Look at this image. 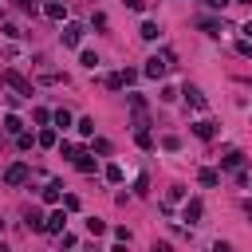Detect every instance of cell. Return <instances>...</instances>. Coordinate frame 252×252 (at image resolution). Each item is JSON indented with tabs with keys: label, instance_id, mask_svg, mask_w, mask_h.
I'll use <instances>...</instances> for the list:
<instances>
[{
	"label": "cell",
	"instance_id": "cell-32",
	"mask_svg": "<svg viewBox=\"0 0 252 252\" xmlns=\"http://www.w3.org/2000/svg\"><path fill=\"white\" fill-rule=\"evenodd\" d=\"M0 32H4V35H8V39H20V35H24V32H20V28H16V24H4V28H0Z\"/></svg>",
	"mask_w": 252,
	"mask_h": 252
},
{
	"label": "cell",
	"instance_id": "cell-29",
	"mask_svg": "<svg viewBox=\"0 0 252 252\" xmlns=\"http://www.w3.org/2000/svg\"><path fill=\"white\" fill-rule=\"evenodd\" d=\"M181 197H185V189H181V185H173V189H169V197H165V205H161V209H169V205H173V201H181Z\"/></svg>",
	"mask_w": 252,
	"mask_h": 252
},
{
	"label": "cell",
	"instance_id": "cell-9",
	"mask_svg": "<svg viewBox=\"0 0 252 252\" xmlns=\"http://www.w3.org/2000/svg\"><path fill=\"white\" fill-rule=\"evenodd\" d=\"M201 217H205V205L193 197V201H185V209H181V220H189V224H201Z\"/></svg>",
	"mask_w": 252,
	"mask_h": 252
},
{
	"label": "cell",
	"instance_id": "cell-38",
	"mask_svg": "<svg viewBox=\"0 0 252 252\" xmlns=\"http://www.w3.org/2000/svg\"><path fill=\"white\" fill-rule=\"evenodd\" d=\"M236 4H248V8H252V0H236Z\"/></svg>",
	"mask_w": 252,
	"mask_h": 252
},
{
	"label": "cell",
	"instance_id": "cell-21",
	"mask_svg": "<svg viewBox=\"0 0 252 252\" xmlns=\"http://www.w3.org/2000/svg\"><path fill=\"white\" fill-rule=\"evenodd\" d=\"M43 220L47 217H39V209H28V228L32 232H43Z\"/></svg>",
	"mask_w": 252,
	"mask_h": 252
},
{
	"label": "cell",
	"instance_id": "cell-25",
	"mask_svg": "<svg viewBox=\"0 0 252 252\" xmlns=\"http://www.w3.org/2000/svg\"><path fill=\"white\" fill-rule=\"evenodd\" d=\"M16 146H20V150H32V146H39V142H35L28 130H20V134H16Z\"/></svg>",
	"mask_w": 252,
	"mask_h": 252
},
{
	"label": "cell",
	"instance_id": "cell-3",
	"mask_svg": "<svg viewBox=\"0 0 252 252\" xmlns=\"http://www.w3.org/2000/svg\"><path fill=\"white\" fill-rule=\"evenodd\" d=\"M28 177H32V165H28V161H12V165L4 169V185H12V189L24 185Z\"/></svg>",
	"mask_w": 252,
	"mask_h": 252
},
{
	"label": "cell",
	"instance_id": "cell-30",
	"mask_svg": "<svg viewBox=\"0 0 252 252\" xmlns=\"http://www.w3.org/2000/svg\"><path fill=\"white\" fill-rule=\"evenodd\" d=\"M63 209H67V213H79V197H75V193H63Z\"/></svg>",
	"mask_w": 252,
	"mask_h": 252
},
{
	"label": "cell",
	"instance_id": "cell-8",
	"mask_svg": "<svg viewBox=\"0 0 252 252\" xmlns=\"http://www.w3.org/2000/svg\"><path fill=\"white\" fill-rule=\"evenodd\" d=\"M39 197H43V205H59L63 201V181H47L39 189Z\"/></svg>",
	"mask_w": 252,
	"mask_h": 252
},
{
	"label": "cell",
	"instance_id": "cell-36",
	"mask_svg": "<svg viewBox=\"0 0 252 252\" xmlns=\"http://www.w3.org/2000/svg\"><path fill=\"white\" fill-rule=\"evenodd\" d=\"M126 8H130V12H142V8H146V0H126Z\"/></svg>",
	"mask_w": 252,
	"mask_h": 252
},
{
	"label": "cell",
	"instance_id": "cell-15",
	"mask_svg": "<svg viewBox=\"0 0 252 252\" xmlns=\"http://www.w3.org/2000/svg\"><path fill=\"white\" fill-rule=\"evenodd\" d=\"M197 181H201V185H209V189H213V185H220V169H209V165H205V169H201V173H197Z\"/></svg>",
	"mask_w": 252,
	"mask_h": 252
},
{
	"label": "cell",
	"instance_id": "cell-7",
	"mask_svg": "<svg viewBox=\"0 0 252 252\" xmlns=\"http://www.w3.org/2000/svg\"><path fill=\"white\" fill-rule=\"evenodd\" d=\"M71 161H75V169H79V173H94V150H75V158H71Z\"/></svg>",
	"mask_w": 252,
	"mask_h": 252
},
{
	"label": "cell",
	"instance_id": "cell-19",
	"mask_svg": "<svg viewBox=\"0 0 252 252\" xmlns=\"http://www.w3.org/2000/svg\"><path fill=\"white\" fill-rule=\"evenodd\" d=\"M134 142H138L142 150H154V138H150V130H146V126H138V130H134Z\"/></svg>",
	"mask_w": 252,
	"mask_h": 252
},
{
	"label": "cell",
	"instance_id": "cell-34",
	"mask_svg": "<svg viewBox=\"0 0 252 252\" xmlns=\"http://www.w3.org/2000/svg\"><path fill=\"white\" fill-rule=\"evenodd\" d=\"M146 189H150V177H146V173H142V177H138V181H134V193H146Z\"/></svg>",
	"mask_w": 252,
	"mask_h": 252
},
{
	"label": "cell",
	"instance_id": "cell-35",
	"mask_svg": "<svg viewBox=\"0 0 252 252\" xmlns=\"http://www.w3.org/2000/svg\"><path fill=\"white\" fill-rule=\"evenodd\" d=\"M205 4H209V8H213V12H220V8H228V4H232V0H205Z\"/></svg>",
	"mask_w": 252,
	"mask_h": 252
},
{
	"label": "cell",
	"instance_id": "cell-1",
	"mask_svg": "<svg viewBox=\"0 0 252 252\" xmlns=\"http://www.w3.org/2000/svg\"><path fill=\"white\" fill-rule=\"evenodd\" d=\"M0 79H4V83H8V87H12L16 94H24V98H32V94H35V87H32V79H24V75H20V71H12V67H8V71H4Z\"/></svg>",
	"mask_w": 252,
	"mask_h": 252
},
{
	"label": "cell",
	"instance_id": "cell-6",
	"mask_svg": "<svg viewBox=\"0 0 252 252\" xmlns=\"http://www.w3.org/2000/svg\"><path fill=\"white\" fill-rule=\"evenodd\" d=\"M193 134H197L201 142H213V138L220 134V126H217L213 118H201V122H193Z\"/></svg>",
	"mask_w": 252,
	"mask_h": 252
},
{
	"label": "cell",
	"instance_id": "cell-26",
	"mask_svg": "<svg viewBox=\"0 0 252 252\" xmlns=\"http://www.w3.org/2000/svg\"><path fill=\"white\" fill-rule=\"evenodd\" d=\"M161 150L177 154V150H181V138H177V134H165V138H161Z\"/></svg>",
	"mask_w": 252,
	"mask_h": 252
},
{
	"label": "cell",
	"instance_id": "cell-37",
	"mask_svg": "<svg viewBox=\"0 0 252 252\" xmlns=\"http://www.w3.org/2000/svg\"><path fill=\"white\" fill-rule=\"evenodd\" d=\"M240 32H244V39H252V20H248V24L240 28Z\"/></svg>",
	"mask_w": 252,
	"mask_h": 252
},
{
	"label": "cell",
	"instance_id": "cell-14",
	"mask_svg": "<svg viewBox=\"0 0 252 252\" xmlns=\"http://www.w3.org/2000/svg\"><path fill=\"white\" fill-rule=\"evenodd\" d=\"M35 142H39L43 150H51V146H59V130H39V134H35Z\"/></svg>",
	"mask_w": 252,
	"mask_h": 252
},
{
	"label": "cell",
	"instance_id": "cell-11",
	"mask_svg": "<svg viewBox=\"0 0 252 252\" xmlns=\"http://www.w3.org/2000/svg\"><path fill=\"white\" fill-rule=\"evenodd\" d=\"M43 16L63 24V20H67V4H63V0H47V4H43Z\"/></svg>",
	"mask_w": 252,
	"mask_h": 252
},
{
	"label": "cell",
	"instance_id": "cell-24",
	"mask_svg": "<svg viewBox=\"0 0 252 252\" xmlns=\"http://www.w3.org/2000/svg\"><path fill=\"white\" fill-rule=\"evenodd\" d=\"M75 130H79L83 138H91V134H94V118H79V122H75Z\"/></svg>",
	"mask_w": 252,
	"mask_h": 252
},
{
	"label": "cell",
	"instance_id": "cell-13",
	"mask_svg": "<svg viewBox=\"0 0 252 252\" xmlns=\"http://www.w3.org/2000/svg\"><path fill=\"white\" fill-rule=\"evenodd\" d=\"M197 24H201V32H205V35H220V28H224V24H220V20H213V16H201Z\"/></svg>",
	"mask_w": 252,
	"mask_h": 252
},
{
	"label": "cell",
	"instance_id": "cell-31",
	"mask_svg": "<svg viewBox=\"0 0 252 252\" xmlns=\"http://www.w3.org/2000/svg\"><path fill=\"white\" fill-rule=\"evenodd\" d=\"M177 94H181V91H173V87H161V94H158V98H161V102H177Z\"/></svg>",
	"mask_w": 252,
	"mask_h": 252
},
{
	"label": "cell",
	"instance_id": "cell-40",
	"mask_svg": "<svg viewBox=\"0 0 252 252\" xmlns=\"http://www.w3.org/2000/svg\"><path fill=\"white\" fill-rule=\"evenodd\" d=\"M0 232H4V220H0Z\"/></svg>",
	"mask_w": 252,
	"mask_h": 252
},
{
	"label": "cell",
	"instance_id": "cell-33",
	"mask_svg": "<svg viewBox=\"0 0 252 252\" xmlns=\"http://www.w3.org/2000/svg\"><path fill=\"white\" fill-rule=\"evenodd\" d=\"M91 150H94V154H110V142H106V138H94V146H91Z\"/></svg>",
	"mask_w": 252,
	"mask_h": 252
},
{
	"label": "cell",
	"instance_id": "cell-20",
	"mask_svg": "<svg viewBox=\"0 0 252 252\" xmlns=\"http://www.w3.org/2000/svg\"><path fill=\"white\" fill-rule=\"evenodd\" d=\"M102 173H106V181H110V185H122V177H126V173H122V165H114V161H110Z\"/></svg>",
	"mask_w": 252,
	"mask_h": 252
},
{
	"label": "cell",
	"instance_id": "cell-17",
	"mask_svg": "<svg viewBox=\"0 0 252 252\" xmlns=\"http://www.w3.org/2000/svg\"><path fill=\"white\" fill-rule=\"evenodd\" d=\"M51 122H55V130H67V126H71V110H63V106L51 110Z\"/></svg>",
	"mask_w": 252,
	"mask_h": 252
},
{
	"label": "cell",
	"instance_id": "cell-5",
	"mask_svg": "<svg viewBox=\"0 0 252 252\" xmlns=\"http://www.w3.org/2000/svg\"><path fill=\"white\" fill-rule=\"evenodd\" d=\"M165 71H169V51L146 59V75H150V79H165Z\"/></svg>",
	"mask_w": 252,
	"mask_h": 252
},
{
	"label": "cell",
	"instance_id": "cell-27",
	"mask_svg": "<svg viewBox=\"0 0 252 252\" xmlns=\"http://www.w3.org/2000/svg\"><path fill=\"white\" fill-rule=\"evenodd\" d=\"M79 63H83L87 71H94V67H98V55H94V51H83V55H79Z\"/></svg>",
	"mask_w": 252,
	"mask_h": 252
},
{
	"label": "cell",
	"instance_id": "cell-2",
	"mask_svg": "<svg viewBox=\"0 0 252 252\" xmlns=\"http://www.w3.org/2000/svg\"><path fill=\"white\" fill-rule=\"evenodd\" d=\"M220 169H224V173H236V181H248V177H244V154H240V150H228V154L220 158Z\"/></svg>",
	"mask_w": 252,
	"mask_h": 252
},
{
	"label": "cell",
	"instance_id": "cell-23",
	"mask_svg": "<svg viewBox=\"0 0 252 252\" xmlns=\"http://www.w3.org/2000/svg\"><path fill=\"white\" fill-rule=\"evenodd\" d=\"M102 83H106L110 91H122V87H126V79H122V71H114V75H106Z\"/></svg>",
	"mask_w": 252,
	"mask_h": 252
},
{
	"label": "cell",
	"instance_id": "cell-22",
	"mask_svg": "<svg viewBox=\"0 0 252 252\" xmlns=\"http://www.w3.org/2000/svg\"><path fill=\"white\" fill-rule=\"evenodd\" d=\"M87 232H91V236H102V232H106V220H98V217H87Z\"/></svg>",
	"mask_w": 252,
	"mask_h": 252
},
{
	"label": "cell",
	"instance_id": "cell-18",
	"mask_svg": "<svg viewBox=\"0 0 252 252\" xmlns=\"http://www.w3.org/2000/svg\"><path fill=\"white\" fill-rule=\"evenodd\" d=\"M4 130H8V134H20V130H24V118H20V114H4Z\"/></svg>",
	"mask_w": 252,
	"mask_h": 252
},
{
	"label": "cell",
	"instance_id": "cell-39",
	"mask_svg": "<svg viewBox=\"0 0 252 252\" xmlns=\"http://www.w3.org/2000/svg\"><path fill=\"white\" fill-rule=\"evenodd\" d=\"M28 4H32V8H35V4H39V0H28Z\"/></svg>",
	"mask_w": 252,
	"mask_h": 252
},
{
	"label": "cell",
	"instance_id": "cell-28",
	"mask_svg": "<svg viewBox=\"0 0 252 252\" xmlns=\"http://www.w3.org/2000/svg\"><path fill=\"white\" fill-rule=\"evenodd\" d=\"M32 118H35L39 126H47V122H51V110H43V106H35V110H32Z\"/></svg>",
	"mask_w": 252,
	"mask_h": 252
},
{
	"label": "cell",
	"instance_id": "cell-10",
	"mask_svg": "<svg viewBox=\"0 0 252 252\" xmlns=\"http://www.w3.org/2000/svg\"><path fill=\"white\" fill-rule=\"evenodd\" d=\"M63 224H67V209H51L43 220V232H63Z\"/></svg>",
	"mask_w": 252,
	"mask_h": 252
},
{
	"label": "cell",
	"instance_id": "cell-12",
	"mask_svg": "<svg viewBox=\"0 0 252 252\" xmlns=\"http://www.w3.org/2000/svg\"><path fill=\"white\" fill-rule=\"evenodd\" d=\"M181 94H185V102H189V106H193V110H205V106H209V98H205V94H201V87H185V91H181Z\"/></svg>",
	"mask_w": 252,
	"mask_h": 252
},
{
	"label": "cell",
	"instance_id": "cell-16",
	"mask_svg": "<svg viewBox=\"0 0 252 252\" xmlns=\"http://www.w3.org/2000/svg\"><path fill=\"white\" fill-rule=\"evenodd\" d=\"M138 35H142V39H146V43H154V39H158V35H161V32H158V24H154V20H146V24H142V28H138Z\"/></svg>",
	"mask_w": 252,
	"mask_h": 252
},
{
	"label": "cell",
	"instance_id": "cell-4",
	"mask_svg": "<svg viewBox=\"0 0 252 252\" xmlns=\"http://www.w3.org/2000/svg\"><path fill=\"white\" fill-rule=\"evenodd\" d=\"M83 35H87V28L71 20V24H63V35H59V39H63V47H79V43H83Z\"/></svg>",
	"mask_w": 252,
	"mask_h": 252
}]
</instances>
